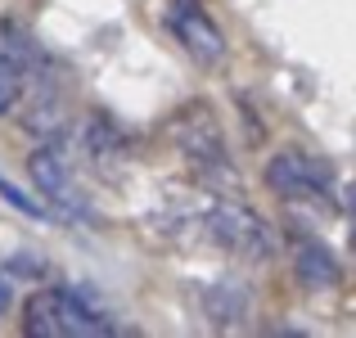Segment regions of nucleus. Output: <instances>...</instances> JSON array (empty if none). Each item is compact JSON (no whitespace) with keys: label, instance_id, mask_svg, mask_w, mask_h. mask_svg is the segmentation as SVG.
Instances as JSON below:
<instances>
[{"label":"nucleus","instance_id":"obj_1","mask_svg":"<svg viewBox=\"0 0 356 338\" xmlns=\"http://www.w3.org/2000/svg\"><path fill=\"white\" fill-rule=\"evenodd\" d=\"M23 334L32 338H99V334H113V325L86 307L72 289H45L27 303L23 312Z\"/></svg>","mask_w":356,"mask_h":338},{"label":"nucleus","instance_id":"obj_2","mask_svg":"<svg viewBox=\"0 0 356 338\" xmlns=\"http://www.w3.org/2000/svg\"><path fill=\"white\" fill-rule=\"evenodd\" d=\"M203 225H208V234L221 243L226 252H235V257L243 261H266L270 252H275V234H270V225L257 217L252 208H243V203H212L208 217H203Z\"/></svg>","mask_w":356,"mask_h":338},{"label":"nucleus","instance_id":"obj_3","mask_svg":"<svg viewBox=\"0 0 356 338\" xmlns=\"http://www.w3.org/2000/svg\"><path fill=\"white\" fill-rule=\"evenodd\" d=\"M163 23L199 68H221V63H226V50H230L226 32L212 23V14L199 5V0H167Z\"/></svg>","mask_w":356,"mask_h":338},{"label":"nucleus","instance_id":"obj_4","mask_svg":"<svg viewBox=\"0 0 356 338\" xmlns=\"http://www.w3.org/2000/svg\"><path fill=\"white\" fill-rule=\"evenodd\" d=\"M266 185L280 194V199H330L334 190V167L325 158H312V154H298V149H284L266 163Z\"/></svg>","mask_w":356,"mask_h":338},{"label":"nucleus","instance_id":"obj_5","mask_svg":"<svg viewBox=\"0 0 356 338\" xmlns=\"http://www.w3.org/2000/svg\"><path fill=\"white\" fill-rule=\"evenodd\" d=\"M176 145L181 154L190 158L199 172H230V158H226V140H221V127L208 108H185L176 118Z\"/></svg>","mask_w":356,"mask_h":338},{"label":"nucleus","instance_id":"obj_6","mask_svg":"<svg viewBox=\"0 0 356 338\" xmlns=\"http://www.w3.org/2000/svg\"><path fill=\"white\" fill-rule=\"evenodd\" d=\"M293 275H298V284H302L307 293H325V289L339 284L343 271H339V257H334L321 239L298 234L293 239Z\"/></svg>","mask_w":356,"mask_h":338},{"label":"nucleus","instance_id":"obj_7","mask_svg":"<svg viewBox=\"0 0 356 338\" xmlns=\"http://www.w3.org/2000/svg\"><path fill=\"white\" fill-rule=\"evenodd\" d=\"M27 167H32V181L41 185V194H50V199L63 203L68 212H86V203H81L77 185H72V172H68V163H63V154H54V149H36Z\"/></svg>","mask_w":356,"mask_h":338},{"label":"nucleus","instance_id":"obj_8","mask_svg":"<svg viewBox=\"0 0 356 338\" xmlns=\"http://www.w3.org/2000/svg\"><path fill=\"white\" fill-rule=\"evenodd\" d=\"M0 63H5V68H18V72H27V77H32V72L41 68V50H36V41L23 32V27L0 23Z\"/></svg>","mask_w":356,"mask_h":338},{"label":"nucleus","instance_id":"obj_9","mask_svg":"<svg viewBox=\"0 0 356 338\" xmlns=\"http://www.w3.org/2000/svg\"><path fill=\"white\" fill-rule=\"evenodd\" d=\"M23 86H27V72L5 68V63H0V118H5V113L23 99Z\"/></svg>","mask_w":356,"mask_h":338},{"label":"nucleus","instance_id":"obj_10","mask_svg":"<svg viewBox=\"0 0 356 338\" xmlns=\"http://www.w3.org/2000/svg\"><path fill=\"white\" fill-rule=\"evenodd\" d=\"M9 271H14V275H32V280H41V275H45V261L36 257V252H18Z\"/></svg>","mask_w":356,"mask_h":338},{"label":"nucleus","instance_id":"obj_11","mask_svg":"<svg viewBox=\"0 0 356 338\" xmlns=\"http://www.w3.org/2000/svg\"><path fill=\"white\" fill-rule=\"evenodd\" d=\"M0 194H5V199L14 203V208H23V212H32V217H41V203H32V199H27V194H18L14 185L5 181V176H0Z\"/></svg>","mask_w":356,"mask_h":338},{"label":"nucleus","instance_id":"obj_12","mask_svg":"<svg viewBox=\"0 0 356 338\" xmlns=\"http://www.w3.org/2000/svg\"><path fill=\"white\" fill-rule=\"evenodd\" d=\"M9 303H14V298H9V284H5V280H0V316L9 312Z\"/></svg>","mask_w":356,"mask_h":338},{"label":"nucleus","instance_id":"obj_13","mask_svg":"<svg viewBox=\"0 0 356 338\" xmlns=\"http://www.w3.org/2000/svg\"><path fill=\"white\" fill-rule=\"evenodd\" d=\"M352 208H356V203H352ZM352 230H356V225H352Z\"/></svg>","mask_w":356,"mask_h":338}]
</instances>
